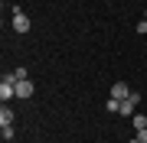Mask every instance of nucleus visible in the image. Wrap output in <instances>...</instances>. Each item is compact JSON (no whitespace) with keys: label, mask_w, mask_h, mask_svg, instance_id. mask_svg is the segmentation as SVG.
<instances>
[{"label":"nucleus","mask_w":147,"mask_h":143,"mask_svg":"<svg viewBox=\"0 0 147 143\" xmlns=\"http://www.w3.org/2000/svg\"><path fill=\"white\" fill-rule=\"evenodd\" d=\"M13 29L16 33H30V16L20 10V7H13Z\"/></svg>","instance_id":"nucleus-1"},{"label":"nucleus","mask_w":147,"mask_h":143,"mask_svg":"<svg viewBox=\"0 0 147 143\" xmlns=\"http://www.w3.org/2000/svg\"><path fill=\"white\" fill-rule=\"evenodd\" d=\"M137 101H141L137 94H127L124 101H121V111H118V114H124V117H134V114H137V111H134V107H137Z\"/></svg>","instance_id":"nucleus-2"},{"label":"nucleus","mask_w":147,"mask_h":143,"mask_svg":"<svg viewBox=\"0 0 147 143\" xmlns=\"http://www.w3.org/2000/svg\"><path fill=\"white\" fill-rule=\"evenodd\" d=\"M33 91H36V85L26 78V81H16V98H33Z\"/></svg>","instance_id":"nucleus-3"},{"label":"nucleus","mask_w":147,"mask_h":143,"mask_svg":"<svg viewBox=\"0 0 147 143\" xmlns=\"http://www.w3.org/2000/svg\"><path fill=\"white\" fill-rule=\"evenodd\" d=\"M127 94H131V88H127L124 81H118V85H111V98H118V101H124Z\"/></svg>","instance_id":"nucleus-4"},{"label":"nucleus","mask_w":147,"mask_h":143,"mask_svg":"<svg viewBox=\"0 0 147 143\" xmlns=\"http://www.w3.org/2000/svg\"><path fill=\"white\" fill-rule=\"evenodd\" d=\"M0 137H3V143H10V140L16 137V130H13V124H3V127H0Z\"/></svg>","instance_id":"nucleus-5"},{"label":"nucleus","mask_w":147,"mask_h":143,"mask_svg":"<svg viewBox=\"0 0 147 143\" xmlns=\"http://www.w3.org/2000/svg\"><path fill=\"white\" fill-rule=\"evenodd\" d=\"M3 124H13V111H10V107H0V127H3Z\"/></svg>","instance_id":"nucleus-6"},{"label":"nucleus","mask_w":147,"mask_h":143,"mask_svg":"<svg viewBox=\"0 0 147 143\" xmlns=\"http://www.w3.org/2000/svg\"><path fill=\"white\" fill-rule=\"evenodd\" d=\"M131 124H134L137 130H144V127H147V114H134V117H131Z\"/></svg>","instance_id":"nucleus-7"},{"label":"nucleus","mask_w":147,"mask_h":143,"mask_svg":"<svg viewBox=\"0 0 147 143\" xmlns=\"http://www.w3.org/2000/svg\"><path fill=\"white\" fill-rule=\"evenodd\" d=\"M105 107H108V114H118V111H121V101H118V98H108Z\"/></svg>","instance_id":"nucleus-8"},{"label":"nucleus","mask_w":147,"mask_h":143,"mask_svg":"<svg viewBox=\"0 0 147 143\" xmlns=\"http://www.w3.org/2000/svg\"><path fill=\"white\" fill-rule=\"evenodd\" d=\"M137 140H141V143H147V127H144V130H137Z\"/></svg>","instance_id":"nucleus-9"},{"label":"nucleus","mask_w":147,"mask_h":143,"mask_svg":"<svg viewBox=\"0 0 147 143\" xmlns=\"http://www.w3.org/2000/svg\"><path fill=\"white\" fill-rule=\"evenodd\" d=\"M131 143H141V140H137V137H134V140H131Z\"/></svg>","instance_id":"nucleus-10"},{"label":"nucleus","mask_w":147,"mask_h":143,"mask_svg":"<svg viewBox=\"0 0 147 143\" xmlns=\"http://www.w3.org/2000/svg\"><path fill=\"white\" fill-rule=\"evenodd\" d=\"M144 20H147V10H144Z\"/></svg>","instance_id":"nucleus-11"},{"label":"nucleus","mask_w":147,"mask_h":143,"mask_svg":"<svg viewBox=\"0 0 147 143\" xmlns=\"http://www.w3.org/2000/svg\"><path fill=\"white\" fill-rule=\"evenodd\" d=\"M144 101H147V94H144Z\"/></svg>","instance_id":"nucleus-12"}]
</instances>
